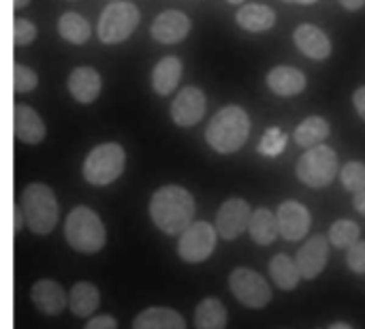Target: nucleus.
Here are the masks:
<instances>
[{"label": "nucleus", "instance_id": "obj_1", "mask_svg": "<svg viewBox=\"0 0 365 329\" xmlns=\"http://www.w3.org/2000/svg\"><path fill=\"white\" fill-rule=\"evenodd\" d=\"M195 216L192 195L175 184L158 188L150 199V218L167 236H182Z\"/></svg>", "mask_w": 365, "mask_h": 329}, {"label": "nucleus", "instance_id": "obj_2", "mask_svg": "<svg viewBox=\"0 0 365 329\" xmlns=\"http://www.w3.org/2000/svg\"><path fill=\"white\" fill-rule=\"evenodd\" d=\"M250 135V118L248 113L237 105L222 107L207 124L205 139L210 148H214L220 154H233L237 152Z\"/></svg>", "mask_w": 365, "mask_h": 329}, {"label": "nucleus", "instance_id": "obj_3", "mask_svg": "<svg viewBox=\"0 0 365 329\" xmlns=\"http://www.w3.org/2000/svg\"><path fill=\"white\" fill-rule=\"evenodd\" d=\"M19 206L26 216V227L34 236H47L58 225V216H60L58 199L47 184L41 182L28 184L21 193Z\"/></svg>", "mask_w": 365, "mask_h": 329}, {"label": "nucleus", "instance_id": "obj_4", "mask_svg": "<svg viewBox=\"0 0 365 329\" xmlns=\"http://www.w3.org/2000/svg\"><path fill=\"white\" fill-rule=\"evenodd\" d=\"M64 238L73 250H77L81 255H94V253L103 250V246L107 242V229L94 210L79 206L66 216Z\"/></svg>", "mask_w": 365, "mask_h": 329}, {"label": "nucleus", "instance_id": "obj_5", "mask_svg": "<svg viewBox=\"0 0 365 329\" xmlns=\"http://www.w3.org/2000/svg\"><path fill=\"white\" fill-rule=\"evenodd\" d=\"M126 165V154L120 143H101L90 150L83 161V178L92 186H107L115 182Z\"/></svg>", "mask_w": 365, "mask_h": 329}, {"label": "nucleus", "instance_id": "obj_6", "mask_svg": "<svg viewBox=\"0 0 365 329\" xmlns=\"http://www.w3.org/2000/svg\"><path fill=\"white\" fill-rule=\"evenodd\" d=\"M139 9L133 2H111L103 9L98 17V39L105 45H115L126 41L139 24Z\"/></svg>", "mask_w": 365, "mask_h": 329}, {"label": "nucleus", "instance_id": "obj_7", "mask_svg": "<svg viewBox=\"0 0 365 329\" xmlns=\"http://www.w3.org/2000/svg\"><path fill=\"white\" fill-rule=\"evenodd\" d=\"M338 176V154L327 146L310 148L297 161V178L310 188H325Z\"/></svg>", "mask_w": 365, "mask_h": 329}, {"label": "nucleus", "instance_id": "obj_8", "mask_svg": "<svg viewBox=\"0 0 365 329\" xmlns=\"http://www.w3.org/2000/svg\"><path fill=\"white\" fill-rule=\"evenodd\" d=\"M229 289L240 304L252 310H261L272 302V289L267 280L250 268L233 270L229 274Z\"/></svg>", "mask_w": 365, "mask_h": 329}, {"label": "nucleus", "instance_id": "obj_9", "mask_svg": "<svg viewBox=\"0 0 365 329\" xmlns=\"http://www.w3.org/2000/svg\"><path fill=\"white\" fill-rule=\"evenodd\" d=\"M218 231L210 223H192L182 236L178 244V255L186 263H203L205 259L212 257L216 248Z\"/></svg>", "mask_w": 365, "mask_h": 329}, {"label": "nucleus", "instance_id": "obj_10", "mask_svg": "<svg viewBox=\"0 0 365 329\" xmlns=\"http://www.w3.org/2000/svg\"><path fill=\"white\" fill-rule=\"evenodd\" d=\"M250 221H252V208L248 206V201L233 197L220 206V210L216 214V231L222 240L231 242V240L240 238L244 231H248Z\"/></svg>", "mask_w": 365, "mask_h": 329}, {"label": "nucleus", "instance_id": "obj_11", "mask_svg": "<svg viewBox=\"0 0 365 329\" xmlns=\"http://www.w3.org/2000/svg\"><path fill=\"white\" fill-rule=\"evenodd\" d=\"M205 109H207V101H205V94L195 88V86H188L184 90H180V94L173 98L171 103V120L178 124V126H195L203 120L205 116Z\"/></svg>", "mask_w": 365, "mask_h": 329}, {"label": "nucleus", "instance_id": "obj_12", "mask_svg": "<svg viewBox=\"0 0 365 329\" xmlns=\"http://www.w3.org/2000/svg\"><path fill=\"white\" fill-rule=\"evenodd\" d=\"M329 259V238L325 236H312L299 250L295 257V263L299 268L302 278L306 280H314L323 274L325 265Z\"/></svg>", "mask_w": 365, "mask_h": 329}, {"label": "nucleus", "instance_id": "obj_13", "mask_svg": "<svg viewBox=\"0 0 365 329\" xmlns=\"http://www.w3.org/2000/svg\"><path fill=\"white\" fill-rule=\"evenodd\" d=\"M278 229H280V236L289 242H297L302 238H306L308 229H310V212L304 203L299 201H282L278 212Z\"/></svg>", "mask_w": 365, "mask_h": 329}, {"label": "nucleus", "instance_id": "obj_14", "mask_svg": "<svg viewBox=\"0 0 365 329\" xmlns=\"http://www.w3.org/2000/svg\"><path fill=\"white\" fill-rule=\"evenodd\" d=\"M30 302L38 313H43L47 317H58V315H62L66 310L68 295H66V291L62 289L60 283H56L51 278H43V280L32 285Z\"/></svg>", "mask_w": 365, "mask_h": 329}, {"label": "nucleus", "instance_id": "obj_15", "mask_svg": "<svg viewBox=\"0 0 365 329\" xmlns=\"http://www.w3.org/2000/svg\"><path fill=\"white\" fill-rule=\"evenodd\" d=\"M190 32V19L186 13L182 11H163L154 24H152V36L158 41V43H165V45H171V43H180L182 39H186Z\"/></svg>", "mask_w": 365, "mask_h": 329}, {"label": "nucleus", "instance_id": "obj_16", "mask_svg": "<svg viewBox=\"0 0 365 329\" xmlns=\"http://www.w3.org/2000/svg\"><path fill=\"white\" fill-rule=\"evenodd\" d=\"M295 45L302 54H306L312 60H325L331 54V41L325 34V30H321L314 24H302L295 28L293 32Z\"/></svg>", "mask_w": 365, "mask_h": 329}, {"label": "nucleus", "instance_id": "obj_17", "mask_svg": "<svg viewBox=\"0 0 365 329\" xmlns=\"http://www.w3.org/2000/svg\"><path fill=\"white\" fill-rule=\"evenodd\" d=\"M103 79L96 69L92 66H77L68 75V92L77 103H94L96 96L101 94Z\"/></svg>", "mask_w": 365, "mask_h": 329}, {"label": "nucleus", "instance_id": "obj_18", "mask_svg": "<svg viewBox=\"0 0 365 329\" xmlns=\"http://www.w3.org/2000/svg\"><path fill=\"white\" fill-rule=\"evenodd\" d=\"M15 118H13V126H15V137L21 143L34 146L41 143L45 139V122L41 120V116L28 107V105H15Z\"/></svg>", "mask_w": 365, "mask_h": 329}, {"label": "nucleus", "instance_id": "obj_19", "mask_svg": "<svg viewBox=\"0 0 365 329\" xmlns=\"http://www.w3.org/2000/svg\"><path fill=\"white\" fill-rule=\"evenodd\" d=\"M267 86L278 96H295L306 88V75L295 66H276L267 73Z\"/></svg>", "mask_w": 365, "mask_h": 329}, {"label": "nucleus", "instance_id": "obj_20", "mask_svg": "<svg viewBox=\"0 0 365 329\" xmlns=\"http://www.w3.org/2000/svg\"><path fill=\"white\" fill-rule=\"evenodd\" d=\"M133 329H186V321L178 310L154 306L133 319Z\"/></svg>", "mask_w": 365, "mask_h": 329}, {"label": "nucleus", "instance_id": "obj_21", "mask_svg": "<svg viewBox=\"0 0 365 329\" xmlns=\"http://www.w3.org/2000/svg\"><path fill=\"white\" fill-rule=\"evenodd\" d=\"M101 306V291L92 283H75L68 291V308L75 317H92Z\"/></svg>", "mask_w": 365, "mask_h": 329}, {"label": "nucleus", "instance_id": "obj_22", "mask_svg": "<svg viewBox=\"0 0 365 329\" xmlns=\"http://www.w3.org/2000/svg\"><path fill=\"white\" fill-rule=\"evenodd\" d=\"M182 77V60L178 56H165L152 71V88L156 94H171Z\"/></svg>", "mask_w": 365, "mask_h": 329}, {"label": "nucleus", "instance_id": "obj_23", "mask_svg": "<svg viewBox=\"0 0 365 329\" xmlns=\"http://www.w3.org/2000/svg\"><path fill=\"white\" fill-rule=\"evenodd\" d=\"M237 24L248 30V32H265L269 30L274 24H276V13L272 6L267 4H257V2H250V4H244L237 15H235Z\"/></svg>", "mask_w": 365, "mask_h": 329}, {"label": "nucleus", "instance_id": "obj_24", "mask_svg": "<svg viewBox=\"0 0 365 329\" xmlns=\"http://www.w3.org/2000/svg\"><path fill=\"white\" fill-rule=\"evenodd\" d=\"M329 137V122L321 116H310L306 118L293 133V139L297 146L310 150L317 146H323V141Z\"/></svg>", "mask_w": 365, "mask_h": 329}, {"label": "nucleus", "instance_id": "obj_25", "mask_svg": "<svg viewBox=\"0 0 365 329\" xmlns=\"http://www.w3.org/2000/svg\"><path fill=\"white\" fill-rule=\"evenodd\" d=\"M197 329H227V308L218 298H205L195 308Z\"/></svg>", "mask_w": 365, "mask_h": 329}, {"label": "nucleus", "instance_id": "obj_26", "mask_svg": "<svg viewBox=\"0 0 365 329\" xmlns=\"http://www.w3.org/2000/svg\"><path fill=\"white\" fill-rule=\"evenodd\" d=\"M248 233L252 238V242L261 244V246H269L280 229H278V216H274V212H269L267 208H259L257 212H252V221L248 227Z\"/></svg>", "mask_w": 365, "mask_h": 329}, {"label": "nucleus", "instance_id": "obj_27", "mask_svg": "<svg viewBox=\"0 0 365 329\" xmlns=\"http://www.w3.org/2000/svg\"><path fill=\"white\" fill-rule=\"evenodd\" d=\"M269 276H272L274 285H278L282 291L297 289V285L302 280L299 268H297L295 259H291L289 255H276L269 261Z\"/></svg>", "mask_w": 365, "mask_h": 329}, {"label": "nucleus", "instance_id": "obj_28", "mask_svg": "<svg viewBox=\"0 0 365 329\" xmlns=\"http://www.w3.org/2000/svg\"><path fill=\"white\" fill-rule=\"evenodd\" d=\"M58 32L64 41L73 45H83L90 39V24L79 13L68 11L58 19Z\"/></svg>", "mask_w": 365, "mask_h": 329}, {"label": "nucleus", "instance_id": "obj_29", "mask_svg": "<svg viewBox=\"0 0 365 329\" xmlns=\"http://www.w3.org/2000/svg\"><path fill=\"white\" fill-rule=\"evenodd\" d=\"M359 238H361L359 225L355 221H349V218L336 221L331 225V229H329V242L334 246H338V248H346L349 250L351 246H355L357 242H361Z\"/></svg>", "mask_w": 365, "mask_h": 329}, {"label": "nucleus", "instance_id": "obj_30", "mask_svg": "<svg viewBox=\"0 0 365 329\" xmlns=\"http://www.w3.org/2000/svg\"><path fill=\"white\" fill-rule=\"evenodd\" d=\"M340 180L349 193H353V195L361 193V191H365V165L359 161L346 163L340 171Z\"/></svg>", "mask_w": 365, "mask_h": 329}, {"label": "nucleus", "instance_id": "obj_31", "mask_svg": "<svg viewBox=\"0 0 365 329\" xmlns=\"http://www.w3.org/2000/svg\"><path fill=\"white\" fill-rule=\"evenodd\" d=\"M287 135L280 131V128H267V133L263 135L261 139V146H259V152L265 154V156H278L284 146H287Z\"/></svg>", "mask_w": 365, "mask_h": 329}, {"label": "nucleus", "instance_id": "obj_32", "mask_svg": "<svg viewBox=\"0 0 365 329\" xmlns=\"http://www.w3.org/2000/svg\"><path fill=\"white\" fill-rule=\"evenodd\" d=\"M36 83H38V77H36V73L32 69H28L24 64L13 66V88H15V92H21V94L30 92V90L36 88Z\"/></svg>", "mask_w": 365, "mask_h": 329}, {"label": "nucleus", "instance_id": "obj_33", "mask_svg": "<svg viewBox=\"0 0 365 329\" xmlns=\"http://www.w3.org/2000/svg\"><path fill=\"white\" fill-rule=\"evenodd\" d=\"M36 39V26L24 17H15L13 19V43L15 45H28Z\"/></svg>", "mask_w": 365, "mask_h": 329}, {"label": "nucleus", "instance_id": "obj_34", "mask_svg": "<svg viewBox=\"0 0 365 329\" xmlns=\"http://www.w3.org/2000/svg\"><path fill=\"white\" fill-rule=\"evenodd\" d=\"M346 263L355 274H365V242H357L346 250Z\"/></svg>", "mask_w": 365, "mask_h": 329}, {"label": "nucleus", "instance_id": "obj_35", "mask_svg": "<svg viewBox=\"0 0 365 329\" xmlns=\"http://www.w3.org/2000/svg\"><path fill=\"white\" fill-rule=\"evenodd\" d=\"M83 329H118V319L113 315H96L86 323Z\"/></svg>", "mask_w": 365, "mask_h": 329}, {"label": "nucleus", "instance_id": "obj_36", "mask_svg": "<svg viewBox=\"0 0 365 329\" xmlns=\"http://www.w3.org/2000/svg\"><path fill=\"white\" fill-rule=\"evenodd\" d=\"M24 225H26L24 210H21V206H17V201H15V206H13V233H19V231L24 229Z\"/></svg>", "mask_w": 365, "mask_h": 329}, {"label": "nucleus", "instance_id": "obj_37", "mask_svg": "<svg viewBox=\"0 0 365 329\" xmlns=\"http://www.w3.org/2000/svg\"><path fill=\"white\" fill-rule=\"evenodd\" d=\"M353 105H355L357 113L365 120V86L355 90V94H353Z\"/></svg>", "mask_w": 365, "mask_h": 329}, {"label": "nucleus", "instance_id": "obj_38", "mask_svg": "<svg viewBox=\"0 0 365 329\" xmlns=\"http://www.w3.org/2000/svg\"><path fill=\"white\" fill-rule=\"evenodd\" d=\"M353 206H355V210H357L359 214H364L365 216V191L357 193V195L353 197Z\"/></svg>", "mask_w": 365, "mask_h": 329}, {"label": "nucleus", "instance_id": "obj_39", "mask_svg": "<svg viewBox=\"0 0 365 329\" xmlns=\"http://www.w3.org/2000/svg\"><path fill=\"white\" fill-rule=\"evenodd\" d=\"M340 2H342V6L349 9V11H357V9H361L365 4V0H340Z\"/></svg>", "mask_w": 365, "mask_h": 329}, {"label": "nucleus", "instance_id": "obj_40", "mask_svg": "<svg viewBox=\"0 0 365 329\" xmlns=\"http://www.w3.org/2000/svg\"><path fill=\"white\" fill-rule=\"evenodd\" d=\"M329 329H355L351 323H346V321H336V323H331Z\"/></svg>", "mask_w": 365, "mask_h": 329}, {"label": "nucleus", "instance_id": "obj_41", "mask_svg": "<svg viewBox=\"0 0 365 329\" xmlns=\"http://www.w3.org/2000/svg\"><path fill=\"white\" fill-rule=\"evenodd\" d=\"M26 4H28V0H13V6H15V11H17V9H24Z\"/></svg>", "mask_w": 365, "mask_h": 329}, {"label": "nucleus", "instance_id": "obj_42", "mask_svg": "<svg viewBox=\"0 0 365 329\" xmlns=\"http://www.w3.org/2000/svg\"><path fill=\"white\" fill-rule=\"evenodd\" d=\"M297 2H299V4H314L317 0H297Z\"/></svg>", "mask_w": 365, "mask_h": 329}, {"label": "nucleus", "instance_id": "obj_43", "mask_svg": "<svg viewBox=\"0 0 365 329\" xmlns=\"http://www.w3.org/2000/svg\"><path fill=\"white\" fill-rule=\"evenodd\" d=\"M231 4H240V2H244V0H229Z\"/></svg>", "mask_w": 365, "mask_h": 329}, {"label": "nucleus", "instance_id": "obj_44", "mask_svg": "<svg viewBox=\"0 0 365 329\" xmlns=\"http://www.w3.org/2000/svg\"><path fill=\"white\" fill-rule=\"evenodd\" d=\"M284 2H297V0H284Z\"/></svg>", "mask_w": 365, "mask_h": 329}]
</instances>
